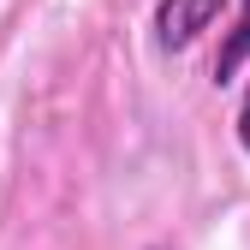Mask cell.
<instances>
[{
	"instance_id": "cell-3",
	"label": "cell",
	"mask_w": 250,
	"mask_h": 250,
	"mask_svg": "<svg viewBox=\"0 0 250 250\" xmlns=\"http://www.w3.org/2000/svg\"><path fill=\"white\" fill-rule=\"evenodd\" d=\"M238 143H244V155H250V83H244V102H238Z\"/></svg>"
},
{
	"instance_id": "cell-2",
	"label": "cell",
	"mask_w": 250,
	"mask_h": 250,
	"mask_svg": "<svg viewBox=\"0 0 250 250\" xmlns=\"http://www.w3.org/2000/svg\"><path fill=\"white\" fill-rule=\"evenodd\" d=\"M250 60V0H244V12H238V24H232V36L221 42V60H214V78H238V66Z\"/></svg>"
},
{
	"instance_id": "cell-1",
	"label": "cell",
	"mask_w": 250,
	"mask_h": 250,
	"mask_svg": "<svg viewBox=\"0 0 250 250\" xmlns=\"http://www.w3.org/2000/svg\"><path fill=\"white\" fill-rule=\"evenodd\" d=\"M227 0H161L155 6V48L161 54H185L203 30L221 18Z\"/></svg>"
}]
</instances>
